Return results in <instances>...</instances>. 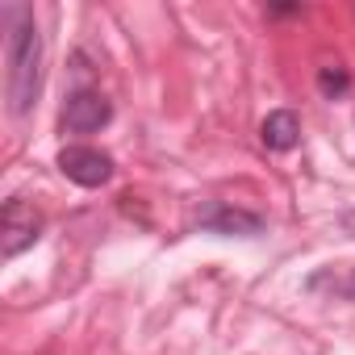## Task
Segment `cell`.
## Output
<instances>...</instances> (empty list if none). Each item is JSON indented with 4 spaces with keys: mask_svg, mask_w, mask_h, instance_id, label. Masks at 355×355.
I'll return each instance as SVG.
<instances>
[{
    "mask_svg": "<svg viewBox=\"0 0 355 355\" xmlns=\"http://www.w3.org/2000/svg\"><path fill=\"white\" fill-rule=\"evenodd\" d=\"M0 21H5V96L9 113L26 117L38 105L42 88V34L34 21L30 5H0Z\"/></svg>",
    "mask_w": 355,
    "mask_h": 355,
    "instance_id": "cell-1",
    "label": "cell"
},
{
    "mask_svg": "<svg viewBox=\"0 0 355 355\" xmlns=\"http://www.w3.org/2000/svg\"><path fill=\"white\" fill-rule=\"evenodd\" d=\"M109 117H113V105H109V96L105 92H96V88H76L67 101H63V113H59V125H63V134H101L105 125H109Z\"/></svg>",
    "mask_w": 355,
    "mask_h": 355,
    "instance_id": "cell-2",
    "label": "cell"
},
{
    "mask_svg": "<svg viewBox=\"0 0 355 355\" xmlns=\"http://www.w3.org/2000/svg\"><path fill=\"white\" fill-rule=\"evenodd\" d=\"M59 171L67 175L71 184L80 189H101L113 180V155H105L101 146H84V142H71L59 150Z\"/></svg>",
    "mask_w": 355,
    "mask_h": 355,
    "instance_id": "cell-3",
    "label": "cell"
},
{
    "mask_svg": "<svg viewBox=\"0 0 355 355\" xmlns=\"http://www.w3.org/2000/svg\"><path fill=\"white\" fill-rule=\"evenodd\" d=\"M38 230H42V218H38L21 197H9L5 209H0V255H5V259H17L26 247L38 243Z\"/></svg>",
    "mask_w": 355,
    "mask_h": 355,
    "instance_id": "cell-4",
    "label": "cell"
},
{
    "mask_svg": "<svg viewBox=\"0 0 355 355\" xmlns=\"http://www.w3.org/2000/svg\"><path fill=\"white\" fill-rule=\"evenodd\" d=\"M197 226L209 230V234H239V239L263 234V218L259 214L239 209V205H226V201H205L197 209Z\"/></svg>",
    "mask_w": 355,
    "mask_h": 355,
    "instance_id": "cell-5",
    "label": "cell"
},
{
    "mask_svg": "<svg viewBox=\"0 0 355 355\" xmlns=\"http://www.w3.org/2000/svg\"><path fill=\"white\" fill-rule=\"evenodd\" d=\"M259 142L272 150V155H288L297 142H301V117L293 109H272L263 121H259Z\"/></svg>",
    "mask_w": 355,
    "mask_h": 355,
    "instance_id": "cell-6",
    "label": "cell"
},
{
    "mask_svg": "<svg viewBox=\"0 0 355 355\" xmlns=\"http://www.w3.org/2000/svg\"><path fill=\"white\" fill-rule=\"evenodd\" d=\"M318 92H322L326 101H343V96L351 92V71H347V67H338V63L318 67Z\"/></svg>",
    "mask_w": 355,
    "mask_h": 355,
    "instance_id": "cell-7",
    "label": "cell"
},
{
    "mask_svg": "<svg viewBox=\"0 0 355 355\" xmlns=\"http://www.w3.org/2000/svg\"><path fill=\"white\" fill-rule=\"evenodd\" d=\"M301 13H305L301 5H272L268 9V17H301Z\"/></svg>",
    "mask_w": 355,
    "mask_h": 355,
    "instance_id": "cell-8",
    "label": "cell"
},
{
    "mask_svg": "<svg viewBox=\"0 0 355 355\" xmlns=\"http://www.w3.org/2000/svg\"><path fill=\"white\" fill-rule=\"evenodd\" d=\"M338 293H343V297H351V301H355V272H351V276H347V280H343V284H338Z\"/></svg>",
    "mask_w": 355,
    "mask_h": 355,
    "instance_id": "cell-9",
    "label": "cell"
}]
</instances>
